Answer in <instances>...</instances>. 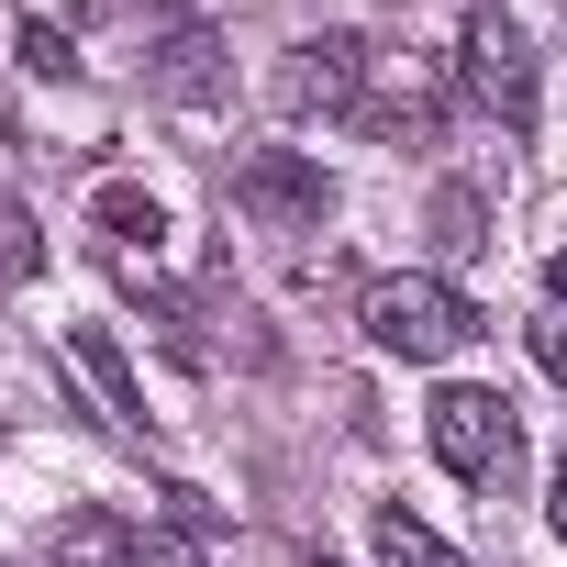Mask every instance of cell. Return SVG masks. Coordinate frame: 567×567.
Segmentation results:
<instances>
[{
    "label": "cell",
    "mask_w": 567,
    "mask_h": 567,
    "mask_svg": "<svg viewBox=\"0 0 567 567\" xmlns=\"http://www.w3.org/2000/svg\"><path fill=\"white\" fill-rule=\"evenodd\" d=\"M368 346L379 357H412V368H434V357H456L467 334H478V312H467V290L456 278H434V267H401V278H368Z\"/></svg>",
    "instance_id": "6da1fadb"
},
{
    "label": "cell",
    "mask_w": 567,
    "mask_h": 567,
    "mask_svg": "<svg viewBox=\"0 0 567 567\" xmlns=\"http://www.w3.org/2000/svg\"><path fill=\"white\" fill-rule=\"evenodd\" d=\"M423 434H434V456L456 467V478H512V456H523V423H512V401L501 390H478V379H456V390H434V412H423Z\"/></svg>",
    "instance_id": "7a4b0ae2"
},
{
    "label": "cell",
    "mask_w": 567,
    "mask_h": 567,
    "mask_svg": "<svg viewBox=\"0 0 567 567\" xmlns=\"http://www.w3.org/2000/svg\"><path fill=\"white\" fill-rule=\"evenodd\" d=\"M456 79L478 90V112H501L512 134H534V45H523L512 12H478V23L456 34Z\"/></svg>",
    "instance_id": "3957f363"
},
{
    "label": "cell",
    "mask_w": 567,
    "mask_h": 567,
    "mask_svg": "<svg viewBox=\"0 0 567 567\" xmlns=\"http://www.w3.org/2000/svg\"><path fill=\"white\" fill-rule=\"evenodd\" d=\"M368 68H379L368 34H312V45L278 56V101H290V112H334V123H357V112H368Z\"/></svg>",
    "instance_id": "277c9868"
},
{
    "label": "cell",
    "mask_w": 567,
    "mask_h": 567,
    "mask_svg": "<svg viewBox=\"0 0 567 567\" xmlns=\"http://www.w3.org/2000/svg\"><path fill=\"white\" fill-rule=\"evenodd\" d=\"M234 200H245L256 223H278V234H312V223L334 212V178H323L312 156H290V145H256V156L234 167Z\"/></svg>",
    "instance_id": "5b68a950"
},
{
    "label": "cell",
    "mask_w": 567,
    "mask_h": 567,
    "mask_svg": "<svg viewBox=\"0 0 567 567\" xmlns=\"http://www.w3.org/2000/svg\"><path fill=\"white\" fill-rule=\"evenodd\" d=\"M68 357H79V379L101 390V412H112L123 434H145V379H134V357H123L101 323H68Z\"/></svg>",
    "instance_id": "8992f818"
},
{
    "label": "cell",
    "mask_w": 567,
    "mask_h": 567,
    "mask_svg": "<svg viewBox=\"0 0 567 567\" xmlns=\"http://www.w3.org/2000/svg\"><path fill=\"white\" fill-rule=\"evenodd\" d=\"M368 134H423L434 123V68H412V56H379L368 68V112H357Z\"/></svg>",
    "instance_id": "52a82bcc"
},
{
    "label": "cell",
    "mask_w": 567,
    "mask_h": 567,
    "mask_svg": "<svg viewBox=\"0 0 567 567\" xmlns=\"http://www.w3.org/2000/svg\"><path fill=\"white\" fill-rule=\"evenodd\" d=\"M45 556H56V567H123V556H134V523H123V512H68V523L45 534Z\"/></svg>",
    "instance_id": "ba28073f"
},
{
    "label": "cell",
    "mask_w": 567,
    "mask_h": 567,
    "mask_svg": "<svg viewBox=\"0 0 567 567\" xmlns=\"http://www.w3.org/2000/svg\"><path fill=\"white\" fill-rule=\"evenodd\" d=\"M212 56H223L212 34H178V45L156 56V90H167V101H212V90H223V68H212Z\"/></svg>",
    "instance_id": "9c48e42d"
},
{
    "label": "cell",
    "mask_w": 567,
    "mask_h": 567,
    "mask_svg": "<svg viewBox=\"0 0 567 567\" xmlns=\"http://www.w3.org/2000/svg\"><path fill=\"white\" fill-rule=\"evenodd\" d=\"M379 567H467L434 523H412V512H379Z\"/></svg>",
    "instance_id": "30bf717a"
},
{
    "label": "cell",
    "mask_w": 567,
    "mask_h": 567,
    "mask_svg": "<svg viewBox=\"0 0 567 567\" xmlns=\"http://www.w3.org/2000/svg\"><path fill=\"white\" fill-rule=\"evenodd\" d=\"M90 223H101V234H112V245H134V234H145V245H156V234H167V223H156V200H145V189H101V200H90Z\"/></svg>",
    "instance_id": "8fae6325"
},
{
    "label": "cell",
    "mask_w": 567,
    "mask_h": 567,
    "mask_svg": "<svg viewBox=\"0 0 567 567\" xmlns=\"http://www.w3.org/2000/svg\"><path fill=\"white\" fill-rule=\"evenodd\" d=\"M434 245H445V256L478 245V189H445V200H434Z\"/></svg>",
    "instance_id": "7c38bea8"
},
{
    "label": "cell",
    "mask_w": 567,
    "mask_h": 567,
    "mask_svg": "<svg viewBox=\"0 0 567 567\" xmlns=\"http://www.w3.org/2000/svg\"><path fill=\"white\" fill-rule=\"evenodd\" d=\"M523 346H534V368H545V379H567V301H545V312L523 323Z\"/></svg>",
    "instance_id": "4fadbf2b"
},
{
    "label": "cell",
    "mask_w": 567,
    "mask_h": 567,
    "mask_svg": "<svg viewBox=\"0 0 567 567\" xmlns=\"http://www.w3.org/2000/svg\"><path fill=\"white\" fill-rule=\"evenodd\" d=\"M34 256H45V245H34V212H23V200H0V267L34 278Z\"/></svg>",
    "instance_id": "5bb4252c"
},
{
    "label": "cell",
    "mask_w": 567,
    "mask_h": 567,
    "mask_svg": "<svg viewBox=\"0 0 567 567\" xmlns=\"http://www.w3.org/2000/svg\"><path fill=\"white\" fill-rule=\"evenodd\" d=\"M23 68H34V79H68V68H79V45H68L56 23H23Z\"/></svg>",
    "instance_id": "9a60e30c"
},
{
    "label": "cell",
    "mask_w": 567,
    "mask_h": 567,
    "mask_svg": "<svg viewBox=\"0 0 567 567\" xmlns=\"http://www.w3.org/2000/svg\"><path fill=\"white\" fill-rule=\"evenodd\" d=\"M545 301H567V245H556V267H545Z\"/></svg>",
    "instance_id": "2e32d148"
}]
</instances>
